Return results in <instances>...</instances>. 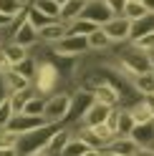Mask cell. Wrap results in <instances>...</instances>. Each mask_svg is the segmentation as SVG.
<instances>
[{"mask_svg":"<svg viewBox=\"0 0 154 156\" xmlns=\"http://www.w3.org/2000/svg\"><path fill=\"white\" fill-rule=\"evenodd\" d=\"M18 141H20V136L8 131V129H0V146H10V149H18Z\"/></svg>","mask_w":154,"mask_h":156,"instance_id":"obj_34","label":"cell"},{"mask_svg":"<svg viewBox=\"0 0 154 156\" xmlns=\"http://www.w3.org/2000/svg\"><path fill=\"white\" fill-rule=\"evenodd\" d=\"M0 86H3L5 96H10V93H15V91L25 88V86H31V81H28L25 76H20L15 68H10V71H5L3 76H0Z\"/></svg>","mask_w":154,"mask_h":156,"instance_id":"obj_14","label":"cell"},{"mask_svg":"<svg viewBox=\"0 0 154 156\" xmlns=\"http://www.w3.org/2000/svg\"><path fill=\"white\" fill-rule=\"evenodd\" d=\"M137 48H141V51H147V53H154V33H147V35H141L137 38V41H131Z\"/></svg>","mask_w":154,"mask_h":156,"instance_id":"obj_35","label":"cell"},{"mask_svg":"<svg viewBox=\"0 0 154 156\" xmlns=\"http://www.w3.org/2000/svg\"><path fill=\"white\" fill-rule=\"evenodd\" d=\"M3 45H5V43H3V38H0V53H3Z\"/></svg>","mask_w":154,"mask_h":156,"instance_id":"obj_45","label":"cell"},{"mask_svg":"<svg viewBox=\"0 0 154 156\" xmlns=\"http://www.w3.org/2000/svg\"><path fill=\"white\" fill-rule=\"evenodd\" d=\"M46 96H41V93H35L31 101L25 103V108L20 111V113H31V116H46Z\"/></svg>","mask_w":154,"mask_h":156,"instance_id":"obj_29","label":"cell"},{"mask_svg":"<svg viewBox=\"0 0 154 156\" xmlns=\"http://www.w3.org/2000/svg\"><path fill=\"white\" fill-rule=\"evenodd\" d=\"M141 3L147 5V10H149V13H154V0H141Z\"/></svg>","mask_w":154,"mask_h":156,"instance_id":"obj_41","label":"cell"},{"mask_svg":"<svg viewBox=\"0 0 154 156\" xmlns=\"http://www.w3.org/2000/svg\"><path fill=\"white\" fill-rule=\"evenodd\" d=\"M58 81H61V71H58V66H56L53 61H41L38 63V73L33 78V86H35V91L41 93V96H53L56 88H58Z\"/></svg>","mask_w":154,"mask_h":156,"instance_id":"obj_3","label":"cell"},{"mask_svg":"<svg viewBox=\"0 0 154 156\" xmlns=\"http://www.w3.org/2000/svg\"><path fill=\"white\" fill-rule=\"evenodd\" d=\"M134 129H137V121H134V116L129 113L127 106H121V108H119V136H131Z\"/></svg>","mask_w":154,"mask_h":156,"instance_id":"obj_27","label":"cell"},{"mask_svg":"<svg viewBox=\"0 0 154 156\" xmlns=\"http://www.w3.org/2000/svg\"><path fill=\"white\" fill-rule=\"evenodd\" d=\"M86 3H89V0H68V3H63L61 5V20L71 23L76 18H81L83 10H86Z\"/></svg>","mask_w":154,"mask_h":156,"instance_id":"obj_19","label":"cell"},{"mask_svg":"<svg viewBox=\"0 0 154 156\" xmlns=\"http://www.w3.org/2000/svg\"><path fill=\"white\" fill-rule=\"evenodd\" d=\"M83 18L94 20L96 25H106L114 18V10L106 5V0H89L86 3V10H83Z\"/></svg>","mask_w":154,"mask_h":156,"instance_id":"obj_11","label":"cell"},{"mask_svg":"<svg viewBox=\"0 0 154 156\" xmlns=\"http://www.w3.org/2000/svg\"><path fill=\"white\" fill-rule=\"evenodd\" d=\"M144 101L149 103V108H152V113H154V93H152V96H144Z\"/></svg>","mask_w":154,"mask_h":156,"instance_id":"obj_40","label":"cell"},{"mask_svg":"<svg viewBox=\"0 0 154 156\" xmlns=\"http://www.w3.org/2000/svg\"><path fill=\"white\" fill-rule=\"evenodd\" d=\"M96 28H101V25H96L94 20H89V18H76V20L68 23V33H76V35H91Z\"/></svg>","mask_w":154,"mask_h":156,"instance_id":"obj_26","label":"cell"},{"mask_svg":"<svg viewBox=\"0 0 154 156\" xmlns=\"http://www.w3.org/2000/svg\"><path fill=\"white\" fill-rule=\"evenodd\" d=\"M46 123H51L46 119V116H31V113H15L13 116V121L5 126L8 131H13V133H18V136H23V133H28V131H35V129H41V126H46Z\"/></svg>","mask_w":154,"mask_h":156,"instance_id":"obj_9","label":"cell"},{"mask_svg":"<svg viewBox=\"0 0 154 156\" xmlns=\"http://www.w3.org/2000/svg\"><path fill=\"white\" fill-rule=\"evenodd\" d=\"M111 106L106 103H101V101H94L91 103V108L83 113V119L73 126V129H96V126H101V123H106L109 121V116H111Z\"/></svg>","mask_w":154,"mask_h":156,"instance_id":"obj_8","label":"cell"},{"mask_svg":"<svg viewBox=\"0 0 154 156\" xmlns=\"http://www.w3.org/2000/svg\"><path fill=\"white\" fill-rule=\"evenodd\" d=\"M131 139L137 141V146H141V149H154V121L137 123V129L131 131Z\"/></svg>","mask_w":154,"mask_h":156,"instance_id":"obj_15","label":"cell"},{"mask_svg":"<svg viewBox=\"0 0 154 156\" xmlns=\"http://www.w3.org/2000/svg\"><path fill=\"white\" fill-rule=\"evenodd\" d=\"M56 3H61V5H63V3H68V0H56Z\"/></svg>","mask_w":154,"mask_h":156,"instance_id":"obj_46","label":"cell"},{"mask_svg":"<svg viewBox=\"0 0 154 156\" xmlns=\"http://www.w3.org/2000/svg\"><path fill=\"white\" fill-rule=\"evenodd\" d=\"M137 149H139V146H137V141H134L131 136H116L106 151L121 154V156H134V154H137Z\"/></svg>","mask_w":154,"mask_h":156,"instance_id":"obj_20","label":"cell"},{"mask_svg":"<svg viewBox=\"0 0 154 156\" xmlns=\"http://www.w3.org/2000/svg\"><path fill=\"white\" fill-rule=\"evenodd\" d=\"M63 123H46L41 126V129L35 131H28L20 136V141H18V151H20V156H33V154H41L48 149V144H51V139L56 133H58Z\"/></svg>","mask_w":154,"mask_h":156,"instance_id":"obj_2","label":"cell"},{"mask_svg":"<svg viewBox=\"0 0 154 156\" xmlns=\"http://www.w3.org/2000/svg\"><path fill=\"white\" fill-rule=\"evenodd\" d=\"M129 3H141V0H129Z\"/></svg>","mask_w":154,"mask_h":156,"instance_id":"obj_47","label":"cell"},{"mask_svg":"<svg viewBox=\"0 0 154 156\" xmlns=\"http://www.w3.org/2000/svg\"><path fill=\"white\" fill-rule=\"evenodd\" d=\"M31 5H35L38 10H43L51 18H61V3H56V0H33Z\"/></svg>","mask_w":154,"mask_h":156,"instance_id":"obj_32","label":"cell"},{"mask_svg":"<svg viewBox=\"0 0 154 156\" xmlns=\"http://www.w3.org/2000/svg\"><path fill=\"white\" fill-rule=\"evenodd\" d=\"M20 3H23V5L28 8V5H31V3H33V0H20Z\"/></svg>","mask_w":154,"mask_h":156,"instance_id":"obj_44","label":"cell"},{"mask_svg":"<svg viewBox=\"0 0 154 156\" xmlns=\"http://www.w3.org/2000/svg\"><path fill=\"white\" fill-rule=\"evenodd\" d=\"M38 63H41V61H38V58H33V55H28L25 61H20V63L15 66V71L20 73V76H25L28 81L33 83V78H35V73H38Z\"/></svg>","mask_w":154,"mask_h":156,"instance_id":"obj_28","label":"cell"},{"mask_svg":"<svg viewBox=\"0 0 154 156\" xmlns=\"http://www.w3.org/2000/svg\"><path fill=\"white\" fill-rule=\"evenodd\" d=\"M124 18H129V20L134 23V20H139V18H144V15H149V10H147V5L144 3H127V8H124V13H121Z\"/></svg>","mask_w":154,"mask_h":156,"instance_id":"obj_31","label":"cell"},{"mask_svg":"<svg viewBox=\"0 0 154 156\" xmlns=\"http://www.w3.org/2000/svg\"><path fill=\"white\" fill-rule=\"evenodd\" d=\"M104 156H121V154H114V151H104Z\"/></svg>","mask_w":154,"mask_h":156,"instance_id":"obj_43","label":"cell"},{"mask_svg":"<svg viewBox=\"0 0 154 156\" xmlns=\"http://www.w3.org/2000/svg\"><path fill=\"white\" fill-rule=\"evenodd\" d=\"M38 33H41V45H53V43H58V41H63L68 35V23H63L58 18V20H53L51 25H46Z\"/></svg>","mask_w":154,"mask_h":156,"instance_id":"obj_12","label":"cell"},{"mask_svg":"<svg viewBox=\"0 0 154 156\" xmlns=\"http://www.w3.org/2000/svg\"><path fill=\"white\" fill-rule=\"evenodd\" d=\"M23 10H25V5L20 3V0H0V13L10 15V18H15V15H20Z\"/></svg>","mask_w":154,"mask_h":156,"instance_id":"obj_33","label":"cell"},{"mask_svg":"<svg viewBox=\"0 0 154 156\" xmlns=\"http://www.w3.org/2000/svg\"><path fill=\"white\" fill-rule=\"evenodd\" d=\"M114 43H111V38L106 35V30L104 28H96V30L89 35V48L91 51H109Z\"/></svg>","mask_w":154,"mask_h":156,"instance_id":"obj_25","label":"cell"},{"mask_svg":"<svg viewBox=\"0 0 154 156\" xmlns=\"http://www.w3.org/2000/svg\"><path fill=\"white\" fill-rule=\"evenodd\" d=\"M131 88L137 91L139 96H152V93H154V71L131 76Z\"/></svg>","mask_w":154,"mask_h":156,"instance_id":"obj_18","label":"cell"},{"mask_svg":"<svg viewBox=\"0 0 154 156\" xmlns=\"http://www.w3.org/2000/svg\"><path fill=\"white\" fill-rule=\"evenodd\" d=\"M83 156H104V151H96V149H91L89 154H83Z\"/></svg>","mask_w":154,"mask_h":156,"instance_id":"obj_42","label":"cell"},{"mask_svg":"<svg viewBox=\"0 0 154 156\" xmlns=\"http://www.w3.org/2000/svg\"><path fill=\"white\" fill-rule=\"evenodd\" d=\"M0 156H20V151L10 149V146H0Z\"/></svg>","mask_w":154,"mask_h":156,"instance_id":"obj_37","label":"cell"},{"mask_svg":"<svg viewBox=\"0 0 154 156\" xmlns=\"http://www.w3.org/2000/svg\"><path fill=\"white\" fill-rule=\"evenodd\" d=\"M89 88L94 91V98L96 101H101V103H106V106H111V108H119L121 106V91L116 88V86H111V83H106V81H101V83H94V86H89Z\"/></svg>","mask_w":154,"mask_h":156,"instance_id":"obj_10","label":"cell"},{"mask_svg":"<svg viewBox=\"0 0 154 156\" xmlns=\"http://www.w3.org/2000/svg\"><path fill=\"white\" fill-rule=\"evenodd\" d=\"M134 156H154V149H141V146H139Z\"/></svg>","mask_w":154,"mask_h":156,"instance_id":"obj_39","label":"cell"},{"mask_svg":"<svg viewBox=\"0 0 154 156\" xmlns=\"http://www.w3.org/2000/svg\"><path fill=\"white\" fill-rule=\"evenodd\" d=\"M114 61H116V68L124 76H129V78L131 76H139V73H147V71H154L152 53L137 48L131 41H129V45L121 43V48L116 51V55H114Z\"/></svg>","mask_w":154,"mask_h":156,"instance_id":"obj_1","label":"cell"},{"mask_svg":"<svg viewBox=\"0 0 154 156\" xmlns=\"http://www.w3.org/2000/svg\"><path fill=\"white\" fill-rule=\"evenodd\" d=\"M127 3H129V0H106V5L114 10V15H121L124 8H127Z\"/></svg>","mask_w":154,"mask_h":156,"instance_id":"obj_36","label":"cell"},{"mask_svg":"<svg viewBox=\"0 0 154 156\" xmlns=\"http://www.w3.org/2000/svg\"><path fill=\"white\" fill-rule=\"evenodd\" d=\"M48 51L53 55H61V58H79L83 53H89V35H76V33H68L63 41L48 45Z\"/></svg>","mask_w":154,"mask_h":156,"instance_id":"obj_4","label":"cell"},{"mask_svg":"<svg viewBox=\"0 0 154 156\" xmlns=\"http://www.w3.org/2000/svg\"><path fill=\"white\" fill-rule=\"evenodd\" d=\"M13 116H15V108H13L10 96H3V98H0V129H5V126L10 123Z\"/></svg>","mask_w":154,"mask_h":156,"instance_id":"obj_30","label":"cell"},{"mask_svg":"<svg viewBox=\"0 0 154 156\" xmlns=\"http://www.w3.org/2000/svg\"><path fill=\"white\" fill-rule=\"evenodd\" d=\"M104 30H106V35L111 38L114 45H121V43H129L131 41V20L124 15H114L111 20L106 25H101Z\"/></svg>","mask_w":154,"mask_h":156,"instance_id":"obj_7","label":"cell"},{"mask_svg":"<svg viewBox=\"0 0 154 156\" xmlns=\"http://www.w3.org/2000/svg\"><path fill=\"white\" fill-rule=\"evenodd\" d=\"M94 101H96V98H94V91H91V88H83V86H81V88H76V91H73L71 111H68V119H66L71 129L83 119V113L91 108V103H94Z\"/></svg>","mask_w":154,"mask_h":156,"instance_id":"obj_6","label":"cell"},{"mask_svg":"<svg viewBox=\"0 0 154 156\" xmlns=\"http://www.w3.org/2000/svg\"><path fill=\"white\" fill-rule=\"evenodd\" d=\"M3 55L8 58V63H10V66L15 68L20 61H25V58L31 55V48H25V45L15 43V41H8V43L3 45Z\"/></svg>","mask_w":154,"mask_h":156,"instance_id":"obj_16","label":"cell"},{"mask_svg":"<svg viewBox=\"0 0 154 156\" xmlns=\"http://www.w3.org/2000/svg\"><path fill=\"white\" fill-rule=\"evenodd\" d=\"M89 151H91L89 141H86L81 133H76V131H73V136L68 139V144L63 146V151H61L58 156H83V154H89Z\"/></svg>","mask_w":154,"mask_h":156,"instance_id":"obj_17","label":"cell"},{"mask_svg":"<svg viewBox=\"0 0 154 156\" xmlns=\"http://www.w3.org/2000/svg\"><path fill=\"white\" fill-rule=\"evenodd\" d=\"M10 23H13V18H10V15L0 13V30H5V28H10Z\"/></svg>","mask_w":154,"mask_h":156,"instance_id":"obj_38","label":"cell"},{"mask_svg":"<svg viewBox=\"0 0 154 156\" xmlns=\"http://www.w3.org/2000/svg\"><path fill=\"white\" fill-rule=\"evenodd\" d=\"M71 98H73V93H68V91H56L53 96H48L46 119L51 123H66L68 111H71Z\"/></svg>","mask_w":154,"mask_h":156,"instance_id":"obj_5","label":"cell"},{"mask_svg":"<svg viewBox=\"0 0 154 156\" xmlns=\"http://www.w3.org/2000/svg\"><path fill=\"white\" fill-rule=\"evenodd\" d=\"M127 108H129V113L134 116V121H137V123H147V121H154V113H152V108H149V103L144 101V96H141L139 101L129 103Z\"/></svg>","mask_w":154,"mask_h":156,"instance_id":"obj_21","label":"cell"},{"mask_svg":"<svg viewBox=\"0 0 154 156\" xmlns=\"http://www.w3.org/2000/svg\"><path fill=\"white\" fill-rule=\"evenodd\" d=\"M10 41L20 43V45H25V48H35V45H41V33H38V28H33L31 23L25 20V23L13 33Z\"/></svg>","mask_w":154,"mask_h":156,"instance_id":"obj_13","label":"cell"},{"mask_svg":"<svg viewBox=\"0 0 154 156\" xmlns=\"http://www.w3.org/2000/svg\"><path fill=\"white\" fill-rule=\"evenodd\" d=\"M53 20H58V18H51V15H46L43 10H38L35 5H28V23H31L33 28L43 30V28H46V25H51Z\"/></svg>","mask_w":154,"mask_h":156,"instance_id":"obj_24","label":"cell"},{"mask_svg":"<svg viewBox=\"0 0 154 156\" xmlns=\"http://www.w3.org/2000/svg\"><path fill=\"white\" fill-rule=\"evenodd\" d=\"M147 33H154V13L139 18V20L131 23V41H137V38L147 35Z\"/></svg>","mask_w":154,"mask_h":156,"instance_id":"obj_23","label":"cell"},{"mask_svg":"<svg viewBox=\"0 0 154 156\" xmlns=\"http://www.w3.org/2000/svg\"><path fill=\"white\" fill-rule=\"evenodd\" d=\"M38 91H35V86L31 83V86H25V88H20V91H15V93H10V101H13V108H15V113H20L23 108H25V103L33 98Z\"/></svg>","mask_w":154,"mask_h":156,"instance_id":"obj_22","label":"cell"}]
</instances>
